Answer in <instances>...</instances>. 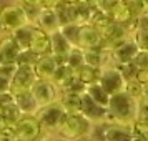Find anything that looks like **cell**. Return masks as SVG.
<instances>
[{"instance_id":"6da1fadb","label":"cell","mask_w":148,"mask_h":141,"mask_svg":"<svg viewBox=\"0 0 148 141\" xmlns=\"http://www.w3.org/2000/svg\"><path fill=\"white\" fill-rule=\"evenodd\" d=\"M138 103L140 100L128 95L125 90L115 95H110L108 100V121H116L130 126L138 116Z\"/></svg>"},{"instance_id":"7a4b0ae2","label":"cell","mask_w":148,"mask_h":141,"mask_svg":"<svg viewBox=\"0 0 148 141\" xmlns=\"http://www.w3.org/2000/svg\"><path fill=\"white\" fill-rule=\"evenodd\" d=\"M35 116L40 121L42 129L52 131V133H58V129L63 125V120L67 116V111H65V108L62 106L60 101L57 100V101L48 103V105L40 106L38 111L35 113Z\"/></svg>"},{"instance_id":"3957f363","label":"cell","mask_w":148,"mask_h":141,"mask_svg":"<svg viewBox=\"0 0 148 141\" xmlns=\"http://www.w3.org/2000/svg\"><path fill=\"white\" fill-rule=\"evenodd\" d=\"M93 123L85 118L82 113H67L63 125L58 129V134L68 140H78V138H90Z\"/></svg>"},{"instance_id":"277c9868","label":"cell","mask_w":148,"mask_h":141,"mask_svg":"<svg viewBox=\"0 0 148 141\" xmlns=\"http://www.w3.org/2000/svg\"><path fill=\"white\" fill-rule=\"evenodd\" d=\"M95 7L105 12L113 22L121 23V25H128L133 20V15L127 5V0H95Z\"/></svg>"},{"instance_id":"5b68a950","label":"cell","mask_w":148,"mask_h":141,"mask_svg":"<svg viewBox=\"0 0 148 141\" xmlns=\"http://www.w3.org/2000/svg\"><path fill=\"white\" fill-rule=\"evenodd\" d=\"M35 80H37V73L34 63H18V68L10 80V91L14 95L30 91Z\"/></svg>"},{"instance_id":"8992f818","label":"cell","mask_w":148,"mask_h":141,"mask_svg":"<svg viewBox=\"0 0 148 141\" xmlns=\"http://www.w3.org/2000/svg\"><path fill=\"white\" fill-rule=\"evenodd\" d=\"M98 83L100 87L107 91L108 95H115L118 91L125 90V76L121 75V72L115 65H105L100 68V76H98Z\"/></svg>"},{"instance_id":"52a82bcc","label":"cell","mask_w":148,"mask_h":141,"mask_svg":"<svg viewBox=\"0 0 148 141\" xmlns=\"http://www.w3.org/2000/svg\"><path fill=\"white\" fill-rule=\"evenodd\" d=\"M80 113L92 123H105L108 121V110L98 105L90 95L83 90L80 93Z\"/></svg>"},{"instance_id":"ba28073f","label":"cell","mask_w":148,"mask_h":141,"mask_svg":"<svg viewBox=\"0 0 148 141\" xmlns=\"http://www.w3.org/2000/svg\"><path fill=\"white\" fill-rule=\"evenodd\" d=\"M30 93L34 95V98L37 100L38 106L48 105V103L57 101L60 98L57 85L52 80H43V78H37L35 80V83L30 88Z\"/></svg>"},{"instance_id":"9c48e42d","label":"cell","mask_w":148,"mask_h":141,"mask_svg":"<svg viewBox=\"0 0 148 141\" xmlns=\"http://www.w3.org/2000/svg\"><path fill=\"white\" fill-rule=\"evenodd\" d=\"M42 126L40 121L35 114H23L20 120L15 123V133L17 138L22 141H34L38 140V136L42 134Z\"/></svg>"},{"instance_id":"30bf717a","label":"cell","mask_w":148,"mask_h":141,"mask_svg":"<svg viewBox=\"0 0 148 141\" xmlns=\"http://www.w3.org/2000/svg\"><path fill=\"white\" fill-rule=\"evenodd\" d=\"M0 17H2V23L5 27V32H8V33L14 32L15 28L25 25V23H30L22 5H7L5 8L0 10Z\"/></svg>"},{"instance_id":"8fae6325","label":"cell","mask_w":148,"mask_h":141,"mask_svg":"<svg viewBox=\"0 0 148 141\" xmlns=\"http://www.w3.org/2000/svg\"><path fill=\"white\" fill-rule=\"evenodd\" d=\"M77 47H80L82 50L93 47H103V37H101L100 30L92 23H82L80 30H78Z\"/></svg>"},{"instance_id":"7c38bea8","label":"cell","mask_w":148,"mask_h":141,"mask_svg":"<svg viewBox=\"0 0 148 141\" xmlns=\"http://www.w3.org/2000/svg\"><path fill=\"white\" fill-rule=\"evenodd\" d=\"M112 60L113 63H133L135 57L138 53V47H136V43L135 40L132 38V35L125 38V40L118 43L116 47H113L112 50Z\"/></svg>"},{"instance_id":"4fadbf2b","label":"cell","mask_w":148,"mask_h":141,"mask_svg":"<svg viewBox=\"0 0 148 141\" xmlns=\"http://www.w3.org/2000/svg\"><path fill=\"white\" fill-rule=\"evenodd\" d=\"M34 25L38 27L40 30H43V32H47V33L57 32L60 28V20H58L57 10L55 8H40Z\"/></svg>"},{"instance_id":"5bb4252c","label":"cell","mask_w":148,"mask_h":141,"mask_svg":"<svg viewBox=\"0 0 148 141\" xmlns=\"http://www.w3.org/2000/svg\"><path fill=\"white\" fill-rule=\"evenodd\" d=\"M60 63V60L53 57L52 53L47 55H40L37 60H35L34 67H35V73L37 78H43V80H52V76L55 73V68Z\"/></svg>"},{"instance_id":"9a60e30c","label":"cell","mask_w":148,"mask_h":141,"mask_svg":"<svg viewBox=\"0 0 148 141\" xmlns=\"http://www.w3.org/2000/svg\"><path fill=\"white\" fill-rule=\"evenodd\" d=\"M73 48V45L62 35L60 30H57L53 33H50V53L57 57L60 61L65 60V57L68 55V52Z\"/></svg>"},{"instance_id":"2e32d148","label":"cell","mask_w":148,"mask_h":141,"mask_svg":"<svg viewBox=\"0 0 148 141\" xmlns=\"http://www.w3.org/2000/svg\"><path fill=\"white\" fill-rule=\"evenodd\" d=\"M75 80V70L70 68L65 63V61H60L57 68H55V73L52 76V81H53L58 90H67Z\"/></svg>"},{"instance_id":"e0dca14e","label":"cell","mask_w":148,"mask_h":141,"mask_svg":"<svg viewBox=\"0 0 148 141\" xmlns=\"http://www.w3.org/2000/svg\"><path fill=\"white\" fill-rule=\"evenodd\" d=\"M22 48L15 42L12 35H7L0 40V60L2 61H17Z\"/></svg>"},{"instance_id":"ac0fdd59","label":"cell","mask_w":148,"mask_h":141,"mask_svg":"<svg viewBox=\"0 0 148 141\" xmlns=\"http://www.w3.org/2000/svg\"><path fill=\"white\" fill-rule=\"evenodd\" d=\"M28 50L34 52L37 57L50 53V33L40 30L38 27H35V32H34V37H32L30 48Z\"/></svg>"},{"instance_id":"d6986e66","label":"cell","mask_w":148,"mask_h":141,"mask_svg":"<svg viewBox=\"0 0 148 141\" xmlns=\"http://www.w3.org/2000/svg\"><path fill=\"white\" fill-rule=\"evenodd\" d=\"M35 32V25L34 23H25L22 27L15 28L14 32H10V35L15 38V42L18 43V47L22 50H28L30 48V42H32V37H34Z\"/></svg>"},{"instance_id":"ffe728a7","label":"cell","mask_w":148,"mask_h":141,"mask_svg":"<svg viewBox=\"0 0 148 141\" xmlns=\"http://www.w3.org/2000/svg\"><path fill=\"white\" fill-rule=\"evenodd\" d=\"M15 103H17V106L20 108V111L23 114H35L40 108L30 91H23V93L15 95Z\"/></svg>"},{"instance_id":"44dd1931","label":"cell","mask_w":148,"mask_h":141,"mask_svg":"<svg viewBox=\"0 0 148 141\" xmlns=\"http://www.w3.org/2000/svg\"><path fill=\"white\" fill-rule=\"evenodd\" d=\"M98 76H100V68H95L92 65H87L83 63L80 67L75 70V78L83 83L85 87L90 85V83H97L98 81Z\"/></svg>"},{"instance_id":"7402d4cb","label":"cell","mask_w":148,"mask_h":141,"mask_svg":"<svg viewBox=\"0 0 148 141\" xmlns=\"http://www.w3.org/2000/svg\"><path fill=\"white\" fill-rule=\"evenodd\" d=\"M80 93L65 90L63 95L58 98V101L62 103V106L65 108L67 113H80Z\"/></svg>"},{"instance_id":"603a6c76","label":"cell","mask_w":148,"mask_h":141,"mask_svg":"<svg viewBox=\"0 0 148 141\" xmlns=\"http://www.w3.org/2000/svg\"><path fill=\"white\" fill-rule=\"evenodd\" d=\"M55 10H57V15H58L60 25L68 23V22H77V10H75V5H72V3L60 2L55 7Z\"/></svg>"},{"instance_id":"cb8c5ba5","label":"cell","mask_w":148,"mask_h":141,"mask_svg":"<svg viewBox=\"0 0 148 141\" xmlns=\"http://www.w3.org/2000/svg\"><path fill=\"white\" fill-rule=\"evenodd\" d=\"M85 91H87L92 98H93L98 105H101V106H108V100H110V95L103 90V88L100 87V83L97 81V83H90V85H87L85 87Z\"/></svg>"},{"instance_id":"d4e9b609","label":"cell","mask_w":148,"mask_h":141,"mask_svg":"<svg viewBox=\"0 0 148 141\" xmlns=\"http://www.w3.org/2000/svg\"><path fill=\"white\" fill-rule=\"evenodd\" d=\"M80 25L82 23H78V22H68V23L60 25V28H58L62 32V35H63L73 47H77V42H78V30H80Z\"/></svg>"},{"instance_id":"484cf974","label":"cell","mask_w":148,"mask_h":141,"mask_svg":"<svg viewBox=\"0 0 148 141\" xmlns=\"http://www.w3.org/2000/svg\"><path fill=\"white\" fill-rule=\"evenodd\" d=\"M132 134H133V140H148V120H136L130 125Z\"/></svg>"},{"instance_id":"4316f807","label":"cell","mask_w":148,"mask_h":141,"mask_svg":"<svg viewBox=\"0 0 148 141\" xmlns=\"http://www.w3.org/2000/svg\"><path fill=\"white\" fill-rule=\"evenodd\" d=\"M2 116H3V120L7 121L8 125H15L23 116V113L20 111V108L17 106V103L14 101V103H10V105L2 108Z\"/></svg>"},{"instance_id":"83f0119b","label":"cell","mask_w":148,"mask_h":141,"mask_svg":"<svg viewBox=\"0 0 148 141\" xmlns=\"http://www.w3.org/2000/svg\"><path fill=\"white\" fill-rule=\"evenodd\" d=\"M132 38L135 40L138 50H147L148 52V27H133Z\"/></svg>"},{"instance_id":"f1b7e54d","label":"cell","mask_w":148,"mask_h":141,"mask_svg":"<svg viewBox=\"0 0 148 141\" xmlns=\"http://www.w3.org/2000/svg\"><path fill=\"white\" fill-rule=\"evenodd\" d=\"M63 61H65L70 68L77 70L80 65L85 63V60H83V50H82L80 47H73L70 52H68V55L65 57V60Z\"/></svg>"},{"instance_id":"f546056e","label":"cell","mask_w":148,"mask_h":141,"mask_svg":"<svg viewBox=\"0 0 148 141\" xmlns=\"http://www.w3.org/2000/svg\"><path fill=\"white\" fill-rule=\"evenodd\" d=\"M125 91H127L128 95H132V96H135V98L140 100L141 93H143V85L138 83L135 78H130V80H127V83H125Z\"/></svg>"},{"instance_id":"4dcf8cb0","label":"cell","mask_w":148,"mask_h":141,"mask_svg":"<svg viewBox=\"0 0 148 141\" xmlns=\"http://www.w3.org/2000/svg\"><path fill=\"white\" fill-rule=\"evenodd\" d=\"M17 68H18V63H17V61H2V63H0V75H2L3 78L12 80V76L15 75Z\"/></svg>"},{"instance_id":"1f68e13d","label":"cell","mask_w":148,"mask_h":141,"mask_svg":"<svg viewBox=\"0 0 148 141\" xmlns=\"http://www.w3.org/2000/svg\"><path fill=\"white\" fill-rule=\"evenodd\" d=\"M15 141L18 140L17 138V133H15V125H8V123H5L3 126L0 128V141Z\"/></svg>"},{"instance_id":"d6a6232c","label":"cell","mask_w":148,"mask_h":141,"mask_svg":"<svg viewBox=\"0 0 148 141\" xmlns=\"http://www.w3.org/2000/svg\"><path fill=\"white\" fill-rule=\"evenodd\" d=\"M127 5H128V8L132 10L133 18H136V17H140L141 14L147 12V8H145V5L141 3V0H127Z\"/></svg>"},{"instance_id":"836d02e7","label":"cell","mask_w":148,"mask_h":141,"mask_svg":"<svg viewBox=\"0 0 148 141\" xmlns=\"http://www.w3.org/2000/svg\"><path fill=\"white\" fill-rule=\"evenodd\" d=\"M133 65L136 68H148V52L147 50H138V53L135 57Z\"/></svg>"},{"instance_id":"e575fe53","label":"cell","mask_w":148,"mask_h":141,"mask_svg":"<svg viewBox=\"0 0 148 141\" xmlns=\"http://www.w3.org/2000/svg\"><path fill=\"white\" fill-rule=\"evenodd\" d=\"M133 78L138 83H141V85H147L148 83V68H136Z\"/></svg>"},{"instance_id":"d590c367","label":"cell","mask_w":148,"mask_h":141,"mask_svg":"<svg viewBox=\"0 0 148 141\" xmlns=\"http://www.w3.org/2000/svg\"><path fill=\"white\" fill-rule=\"evenodd\" d=\"M15 101V95L8 90V91H5V93H0V106H7V105H10V103H14Z\"/></svg>"},{"instance_id":"8d00e7d4","label":"cell","mask_w":148,"mask_h":141,"mask_svg":"<svg viewBox=\"0 0 148 141\" xmlns=\"http://www.w3.org/2000/svg\"><path fill=\"white\" fill-rule=\"evenodd\" d=\"M8 90H10V80L8 78H3L0 75V93H5Z\"/></svg>"},{"instance_id":"74e56055","label":"cell","mask_w":148,"mask_h":141,"mask_svg":"<svg viewBox=\"0 0 148 141\" xmlns=\"http://www.w3.org/2000/svg\"><path fill=\"white\" fill-rule=\"evenodd\" d=\"M22 3H27V5H35V7H40V8H42L43 0H22Z\"/></svg>"},{"instance_id":"f35d334b","label":"cell","mask_w":148,"mask_h":141,"mask_svg":"<svg viewBox=\"0 0 148 141\" xmlns=\"http://www.w3.org/2000/svg\"><path fill=\"white\" fill-rule=\"evenodd\" d=\"M141 100L147 101V103H148V83H147V85H143V93H141Z\"/></svg>"},{"instance_id":"ab89813d","label":"cell","mask_w":148,"mask_h":141,"mask_svg":"<svg viewBox=\"0 0 148 141\" xmlns=\"http://www.w3.org/2000/svg\"><path fill=\"white\" fill-rule=\"evenodd\" d=\"M62 2H65V3H72V5H75V3H78V2H82V0H62Z\"/></svg>"},{"instance_id":"60d3db41","label":"cell","mask_w":148,"mask_h":141,"mask_svg":"<svg viewBox=\"0 0 148 141\" xmlns=\"http://www.w3.org/2000/svg\"><path fill=\"white\" fill-rule=\"evenodd\" d=\"M5 32V27H3V23H2V17H0V33H3Z\"/></svg>"},{"instance_id":"b9f144b4","label":"cell","mask_w":148,"mask_h":141,"mask_svg":"<svg viewBox=\"0 0 148 141\" xmlns=\"http://www.w3.org/2000/svg\"><path fill=\"white\" fill-rule=\"evenodd\" d=\"M141 3H143V5H145V8L148 10V0H141Z\"/></svg>"},{"instance_id":"7bdbcfd3","label":"cell","mask_w":148,"mask_h":141,"mask_svg":"<svg viewBox=\"0 0 148 141\" xmlns=\"http://www.w3.org/2000/svg\"><path fill=\"white\" fill-rule=\"evenodd\" d=\"M0 116H2V106H0Z\"/></svg>"},{"instance_id":"ee69618b","label":"cell","mask_w":148,"mask_h":141,"mask_svg":"<svg viewBox=\"0 0 148 141\" xmlns=\"http://www.w3.org/2000/svg\"><path fill=\"white\" fill-rule=\"evenodd\" d=\"M0 63H2V60H0Z\"/></svg>"}]
</instances>
